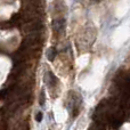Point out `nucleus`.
<instances>
[{"label":"nucleus","instance_id":"f257e3e1","mask_svg":"<svg viewBox=\"0 0 130 130\" xmlns=\"http://www.w3.org/2000/svg\"><path fill=\"white\" fill-rule=\"evenodd\" d=\"M47 76H48V82H49V85L52 86V87H55V86L57 85V82H58V79L55 76V74L53 73L52 71H48V73H47Z\"/></svg>","mask_w":130,"mask_h":130},{"label":"nucleus","instance_id":"f03ea898","mask_svg":"<svg viewBox=\"0 0 130 130\" xmlns=\"http://www.w3.org/2000/svg\"><path fill=\"white\" fill-rule=\"evenodd\" d=\"M56 55H57L56 49H55L54 47L49 48V49H48V52H47V58H48V61H50V62L54 61L55 57H56Z\"/></svg>","mask_w":130,"mask_h":130},{"label":"nucleus","instance_id":"7ed1b4c3","mask_svg":"<svg viewBox=\"0 0 130 130\" xmlns=\"http://www.w3.org/2000/svg\"><path fill=\"white\" fill-rule=\"evenodd\" d=\"M42 118H43L42 112H38L37 113V115H36V121L37 122H41L42 121Z\"/></svg>","mask_w":130,"mask_h":130},{"label":"nucleus","instance_id":"20e7f679","mask_svg":"<svg viewBox=\"0 0 130 130\" xmlns=\"http://www.w3.org/2000/svg\"><path fill=\"white\" fill-rule=\"evenodd\" d=\"M45 91H41V95H40V105H45Z\"/></svg>","mask_w":130,"mask_h":130}]
</instances>
